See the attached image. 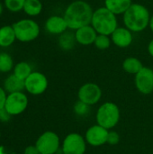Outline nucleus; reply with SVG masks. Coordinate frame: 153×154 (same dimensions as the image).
Wrapping results in <instances>:
<instances>
[{"instance_id": "f257e3e1", "label": "nucleus", "mask_w": 153, "mask_h": 154, "mask_svg": "<svg viewBox=\"0 0 153 154\" xmlns=\"http://www.w3.org/2000/svg\"><path fill=\"white\" fill-rule=\"evenodd\" d=\"M93 13L94 11L88 3L83 0H77L68 5L63 17L69 29L78 30L91 23Z\"/></svg>"}, {"instance_id": "f03ea898", "label": "nucleus", "mask_w": 153, "mask_h": 154, "mask_svg": "<svg viewBox=\"0 0 153 154\" xmlns=\"http://www.w3.org/2000/svg\"><path fill=\"white\" fill-rule=\"evenodd\" d=\"M150 12L141 4H132L124 14V23L131 32H139L146 29L150 24Z\"/></svg>"}, {"instance_id": "7ed1b4c3", "label": "nucleus", "mask_w": 153, "mask_h": 154, "mask_svg": "<svg viewBox=\"0 0 153 154\" xmlns=\"http://www.w3.org/2000/svg\"><path fill=\"white\" fill-rule=\"evenodd\" d=\"M91 25L98 34L111 35L117 28L116 15L106 7H100L93 13Z\"/></svg>"}, {"instance_id": "20e7f679", "label": "nucleus", "mask_w": 153, "mask_h": 154, "mask_svg": "<svg viewBox=\"0 0 153 154\" xmlns=\"http://www.w3.org/2000/svg\"><path fill=\"white\" fill-rule=\"evenodd\" d=\"M120 110L118 106L112 102L104 103L97 110L96 122L97 125L106 128L112 129L119 122Z\"/></svg>"}, {"instance_id": "39448f33", "label": "nucleus", "mask_w": 153, "mask_h": 154, "mask_svg": "<svg viewBox=\"0 0 153 154\" xmlns=\"http://www.w3.org/2000/svg\"><path fill=\"white\" fill-rule=\"evenodd\" d=\"M15 37L22 42H29L35 40L40 34L39 24L32 19H22L13 25Z\"/></svg>"}, {"instance_id": "423d86ee", "label": "nucleus", "mask_w": 153, "mask_h": 154, "mask_svg": "<svg viewBox=\"0 0 153 154\" xmlns=\"http://www.w3.org/2000/svg\"><path fill=\"white\" fill-rule=\"evenodd\" d=\"M35 145L41 154H55L60 148V138L54 132L47 131L38 138Z\"/></svg>"}, {"instance_id": "0eeeda50", "label": "nucleus", "mask_w": 153, "mask_h": 154, "mask_svg": "<svg viewBox=\"0 0 153 154\" xmlns=\"http://www.w3.org/2000/svg\"><path fill=\"white\" fill-rule=\"evenodd\" d=\"M28 106V98L23 92L12 93L7 96L5 108L13 116L22 114Z\"/></svg>"}, {"instance_id": "6e6552de", "label": "nucleus", "mask_w": 153, "mask_h": 154, "mask_svg": "<svg viewBox=\"0 0 153 154\" xmlns=\"http://www.w3.org/2000/svg\"><path fill=\"white\" fill-rule=\"evenodd\" d=\"M86 143V139L80 134H69L63 141L62 152L63 154H84L87 148Z\"/></svg>"}, {"instance_id": "1a4fd4ad", "label": "nucleus", "mask_w": 153, "mask_h": 154, "mask_svg": "<svg viewBox=\"0 0 153 154\" xmlns=\"http://www.w3.org/2000/svg\"><path fill=\"white\" fill-rule=\"evenodd\" d=\"M25 89L32 95H41L48 88V79L41 72H32L24 80Z\"/></svg>"}, {"instance_id": "9d476101", "label": "nucleus", "mask_w": 153, "mask_h": 154, "mask_svg": "<svg viewBox=\"0 0 153 154\" xmlns=\"http://www.w3.org/2000/svg\"><path fill=\"white\" fill-rule=\"evenodd\" d=\"M78 97V100L81 102L88 106H92L100 100L102 97V90L99 86L95 83H87L79 88Z\"/></svg>"}, {"instance_id": "9b49d317", "label": "nucleus", "mask_w": 153, "mask_h": 154, "mask_svg": "<svg viewBox=\"0 0 153 154\" xmlns=\"http://www.w3.org/2000/svg\"><path fill=\"white\" fill-rule=\"evenodd\" d=\"M134 81L138 91L144 95L151 94L153 91V69L143 67L135 75Z\"/></svg>"}, {"instance_id": "f8f14e48", "label": "nucleus", "mask_w": 153, "mask_h": 154, "mask_svg": "<svg viewBox=\"0 0 153 154\" xmlns=\"http://www.w3.org/2000/svg\"><path fill=\"white\" fill-rule=\"evenodd\" d=\"M108 130L100 126V125H93L91 126L86 133V142L95 147L101 146L107 143L108 137Z\"/></svg>"}, {"instance_id": "ddd939ff", "label": "nucleus", "mask_w": 153, "mask_h": 154, "mask_svg": "<svg viewBox=\"0 0 153 154\" xmlns=\"http://www.w3.org/2000/svg\"><path fill=\"white\" fill-rule=\"evenodd\" d=\"M111 40L115 45L120 48H126L133 42V34L126 27H117L111 34Z\"/></svg>"}, {"instance_id": "4468645a", "label": "nucleus", "mask_w": 153, "mask_h": 154, "mask_svg": "<svg viewBox=\"0 0 153 154\" xmlns=\"http://www.w3.org/2000/svg\"><path fill=\"white\" fill-rule=\"evenodd\" d=\"M97 34L98 33L96 32L93 26L89 24L76 30L75 38L76 42L81 45H90L95 42Z\"/></svg>"}, {"instance_id": "2eb2a0df", "label": "nucleus", "mask_w": 153, "mask_h": 154, "mask_svg": "<svg viewBox=\"0 0 153 154\" xmlns=\"http://www.w3.org/2000/svg\"><path fill=\"white\" fill-rule=\"evenodd\" d=\"M46 30L52 34H62L69 28L64 17L59 15H52L49 17L45 23Z\"/></svg>"}, {"instance_id": "dca6fc26", "label": "nucleus", "mask_w": 153, "mask_h": 154, "mask_svg": "<svg viewBox=\"0 0 153 154\" xmlns=\"http://www.w3.org/2000/svg\"><path fill=\"white\" fill-rule=\"evenodd\" d=\"M4 89L5 90V92H8L9 94L23 92V90L25 89L24 80L17 78L14 74L10 75L5 79L4 82Z\"/></svg>"}, {"instance_id": "f3484780", "label": "nucleus", "mask_w": 153, "mask_h": 154, "mask_svg": "<svg viewBox=\"0 0 153 154\" xmlns=\"http://www.w3.org/2000/svg\"><path fill=\"white\" fill-rule=\"evenodd\" d=\"M132 4V0H105V7L115 15L124 14Z\"/></svg>"}, {"instance_id": "a211bd4d", "label": "nucleus", "mask_w": 153, "mask_h": 154, "mask_svg": "<svg viewBox=\"0 0 153 154\" xmlns=\"http://www.w3.org/2000/svg\"><path fill=\"white\" fill-rule=\"evenodd\" d=\"M15 32L12 25H5L0 28V46L8 47L15 41Z\"/></svg>"}, {"instance_id": "6ab92c4d", "label": "nucleus", "mask_w": 153, "mask_h": 154, "mask_svg": "<svg viewBox=\"0 0 153 154\" xmlns=\"http://www.w3.org/2000/svg\"><path fill=\"white\" fill-rule=\"evenodd\" d=\"M142 68L143 65L141 60L134 57H129L125 59L123 62V69L129 74L136 75Z\"/></svg>"}, {"instance_id": "aec40b11", "label": "nucleus", "mask_w": 153, "mask_h": 154, "mask_svg": "<svg viewBox=\"0 0 153 154\" xmlns=\"http://www.w3.org/2000/svg\"><path fill=\"white\" fill-rule=\"evenodd\" d=\"M23 10L30 16H36L41 14L42 4L40 0H25Z\"/></svg>"}, {"instance_id": "412c9836", "label": "nucleus", "mask_w": 153, "mask_h": 154, "mask_svg": "<svg viewBox=\"0 0 153 154\" xmlns=\"http://www.w3.org/2000/svg\"><path fill=\"white\" fill-rule=\"evenodd\" d=\"M32 72V71L31 66L25 61H21L17 63L14 68V75L23 80H25L31 75Z\"/></svg>"}, {"instance_id": "4be33fe9", "label": "nucleus", "mask_w": 153, "mask_h": 154, "mask_svg": "<svg viewBox=\"0 0 153 154\" xmlns=\"http://www.w3.org/2000/svg\"><path fill=\"white\" fill-rule=\"evenodd\" d=\"M14 67V61L8 53H0V72L6 73L9 72Z\"/></svg>"}, {"instance_id": "5701e85b", "label": "nucleus", "mask_w": 153, "mask_h": 154, "mask_svg": "<svg viewBox=\"0 0 153 154\" xmlns=\"http://www.w3.org/2000/svg\"><path fill=\"white\" fill-rule=\"evenodd\" d=\"M76 41L75 34L72 36L71 33L64 32L62 35L60 37V45L62 49L64 50H69L74 46V42Z\"/></svg>"}, {"instance_id": "b1692460", "label": "nucleus", "mask_w": 153, "mask_h": 154, "mask_svg": "<svg viewBox=\"0 0 153 154\" xmlns=\"http://www.w3.org/2000/svg\"><path fill=\"white\" fill-rule=\"evenodd\" d=\"M111 39L109 38L108 35H104V34H97L96 40H95V46L99 49V50H106L110 47L111 45Z\"/></svg>"}, {"instance_id": "393cba45", "label": "nucleus", "mask_w": 153, "mask_h": 154, "mask_svg": "<svg viewBox=\"0 0 153 154\" xmlns=\"http://www.w3.org/2000/svg\"><path fill=\"white\" fill-rule=\"evenodd\" d=\"M25 0H5V7L11 12H19L23 9Z\"/></svg>"}, {"instance_id": "a878e982", "label": "nucleus", "mask_w": 153, "mask_h": 154, "mask_svg": "<svg viewBox=\"0 0 153 154\" xmlns=\"http://www.w3.org/2000/svg\"><path fill=\"white\" fill-rule=\"evenodd\" d=\"M74 110L78 116H86L89 112V106L78 100L74 106Z\"/></svg>"}, {"instance_id": "bb28decb", "label": "nucleus", "mask_w": 153, "mask_h": 154, "mask_svg": "<svg viewBox=\"0 0 153 154\" xmlns=\"http://www.w3.org/2000/svg\"><path fill=\"white\" fill-rule=\"evenodd\" d=\"M119 141H120V136L116 132L112 131L108 133L107 143H109L110 145H115L119 143Z\"/></svg>"}, {"instance_id": "cd10ccee", "label": "nucleus", "mask_w": 153, "mask_h": 154, "mask_svg": "<svg viewBox=\"0 0 153 154\" xmlns=\"http://www.w3.org/2000/svg\"><path fill=\"white\" fill-rule=\"evenodd\" d=\"M11 116H12L6 111V109L5 107L0 109V121L1 122H7V121H9Z\"/></svg>"}, {"instance_id": "c85d7f7f", "label": "nucleus", "mask_w": 153, "mask_h": 154, "mask_svg": "<svg viewBox=\"0 0 153 154\" xmlns=\"http://www.w3.org/2000/svg\"><path fill=\"white\" fill-rule=\"evenodd\" d=\"M6 98H7V96H6L5 90L3 88L0 87V109L5 107Z\"/></svg>"}, {"instance_id": "c756f323", "label": "nucleus", "mask_w": 153, "mask_h": 154, "mask_svg": "<svg viewBox=\"0 0 153 154\" xmlns=\"http://www.w3.org/2000/svg\"><path fill=\"white\" fill-rule=\"evenodd\" d=\"M24 154H41L36 145H30L24 150Z\"/></svg>"}, {"instance_id": "7c9ffc66", "label": "nucleus", "mask_w": 153, "mask_h": 154, "mask_svg": "<svg viewBox=\"0 0 153 154\" xmlns=\"http://www.w3.org/2000/svg\"><path fill=\"white\" fill-rule=\"evenodd\" d=\"M148 51H149L150 55L153 57V39L150 42V43L148 45Z\"/></svg>"}, {"instance_id": "2f4dec72", "label": "nucleus", "mask_w": 153, "mask_h": 154, "mask_svg": "<svg viewBox=\"0 0 153 154\" xmlns=\"http://www.w3.org/2000/svg\"><path fill=\"white\" fill-rule=\"evenodd\" d=\"M0 154H14L12 152H8L4 146H0Z\"/></svg>"}, {"instance_id": "473e14b6", "label": "nucleus", "mask_w": 153, "mask_h": 154, "mask_svg": "<svg viewBox=\"0 0 153 154\" xmlns=\"http://www.w3.org/2000/svg\"><path fill=\"white\" fill-rule=\"evenodd\" d=\"M150 27H151V32H153V15L151 17V20H150Z\"/></svg>"}, {"instance_id": "72a5a7b5", "label": "nucleus", "mask_w": 153, "mask_h": 154, "mask_svg": "<svg viewBox=\"0 0 153 154\" xmlns=\"http://www.w3.org/2000/svg\"><path fill=\"white\" fill-rule=\"evenodd\" d=\"M2 13H3V5H2V4L0 3V15H1Z\"/></svg>"}, {"instance_id": "f704fd0d", "label": "nucleus", "mask_w": 153, "mask_h": 154, "mask_svg": "<svg viewBox=\"0 0 153 154\" xmlns=\"http://www.w3.org/2000/svg\"><path fill=\"white\" fill-rule=\"evenodd\" d=\"M0 138H1V133H0Z\"/></svg>"}]
</instances>
